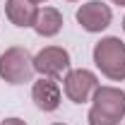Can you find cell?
<instances>
[{
	"instance_id": "obj_1",
	"label": "cell",
	"mask_w": 125,
	"mask_h": 125,
	"mask_svg": "<svg viewBox=\"0 0 125 125\" xmlns=\"http://www.w3.org/2000/svg\"><path fill=\"white\" fill-rule=\"evenodd\" d=\"M125 118V92L118 87H99L89 108V125H118Z\"/></svg>"
},
{
	"instance_id": "obj_2",
	"label": "cell",
	"mask_w": 125,
	"mask_h": 125,
	"mask_svg": "<svg viewBox=\"0 0 125 125\" xmlns=\"http://www.w3.org/2000/svg\"><path fill=\"white\" fill-rule=\"evenodd\" d=\"M94 62L113 82L125 79V43L118 36H106L94 46Z\"/></svg>"
},
{
	"instance_id": "obj_3",
	"label": "cell",
	"mask_w": 125,
	"mask_h": 125,
	"mask_svg": "<svg viewBox=\"0 0 125 125\" xmlns=\"http://www.w3.org/2000/svg\"><path fill=\"white\" fill-rule=\"evenodd\" d=\"M34 58L29 55L27 48L12 46L0 55V79H5L7 84H24L31 82L34 77Z\"/></svg>"
},
{
	"instance_id": "obj_4",
	"label": "cell",
	"mask_w": 125,
	"mask_h": 125,
	"mask_svg": "<svg viewBox=\"0 0 125 125\" xmlns=\"http://www.w3.org/2000/svg\"><path fill=\"white\" fill-rule=\"evenodd\" d=\"M96 89H99V79H96V75L92 70H84V67L67 70V75H65V94H67L70 101L84 104V101L92 99V94Z\"/></svg>"
},
{
	"instance_id": "obj_5",
	"label": "cell",
	"mask_w": 125,
	"mask_h": 125,
	"mask_svg": "<svg viewBox=\"0 0 125 125\" xmlns=\"http://www.w3.org/2000/svg\"><path fill=\"white\" fill-rule=\"evenodd\" d=\"M70 67V53L60 46H48L34 55V70L41 77H60Z\"/></svg>"
},
{
	"instance_id": "obj_6",
	"label": "cell",
	"mask_w": 125,
	"mask_h": 125,
	"mask_svg": "<svg viewBox=\"0 0 125 125\" xmlns=\"http://www.w3.org/2000/svg\"><path fill=\"white\" fill-rule=\"evenodd\" d=\"M111 19H113V12H111L108 5L101 2V0L84 2V5L77 10L79 27H82L84 31H89V34H99V31H104L111 24Z\"/></svg>"
},
{
	"instance_id": "obj_7",
	"label": "cell",
	"mask_w": 125,
	"mask_h": 125,
	"mask_svg": "<svg viewBox=\"0 0 125 125\" xmlns=\"http://www.w3.org/2000/svg\"><path fill=\"white\" fill-rule=\"evenodd\" d=\"M31 99L36 101V106L41 111H55L60 106V87H58V82L53 77H41L34 82V87H31Z\"/></svg>"
},
{
	"instance_id": "obj_8",
	"label": "cell",
	"mask_w": 125,
	"mask_h": 125,
	"mask_svg": "<svg viewBox=\"0 0 125 125\" xmlns=\"http://www.w3.org/2000/svg\"><path fill=\"white\" fill-rule=\"evenodd\" d=\"M7 19L15 27H34V19L39 15V7L34 0H7L5 2Z\"/></svg>"
},
{
	"instance_id": "obj_9",
	"label": "cell",
	"mask_w": 125,
	"mask_h": 125,
	"mask_svg": "<svg viewBox=\"0 0 125 125\" xmlns=\"http://www.w3.org/2000/svg\"><path fill=\"white\" fill-rule=\"evenodd\" d=\"M62 29V15L55 7H43L34 19V31L39 36H55Z\"/></svg>"
},
{
	"instance_id": "obj_10",
	"label": "cell",
	"mask_w": 125,
	"mask_h": 125,
	"mask_svg": "<svg viewBox=\"0 0 125 125\" xmlns=\"http://www.w3.org/2000/svg\"><path fill=\"white\" fill-rule=\"evenodd\" d=\"M0 125H27L24 120H19V118H5Z\"/></svg>"
},
{
	"instance_id": "obj_11",
	"label": "cell",
	"mask_w": 125,
	"mask_h": 125,
	"mask_svg": "<svg viewBox=\"0 0 125 125\" xmlns=\"http://www.w3.org/2000/svg\"><path fill=\"white\" fill-rule=\"evenodd\" d=\"M115 5H120V7H125V0H113Z\"/></svg>"
},
{
	"instance_id": "obj_12",
	"label": "cell",
	"mask_w": 125,
	"mask_h": 125,
	"mask_svg": "<svg viewBox=\"0 0 125 125\" xmlns=\"http://www.w3.org/2000/svg\"><path fill=\"white\" fill-rule=\"evenodd\" d=\"M123 31H125V17H123Z\"/></svg>"
},
{
	"instance_id": "obj_13",
	"label": "cell",
	"mask_w": 125,
	"mask_h": 125,
	"mask_svg": "<svg viewBox=\"0 0 125 125\" xmlns=\"http://www.w3.org/2000/svg\"><path fill=\"white\" fill-rule=\"evenodd\" d=\"M34 2H46V0H34Z\"/></svg>"
},
{
	"instance_id": "obj_14",
	"label": "cell",
	"mask_w": 125,
	"mask_h": 125,
	"mask_svg": "<svg viewBox=\"0 0 125 125\" xmlns=\"http://www.w3.org/2000/svg\"><path fill=\"white\" fill-rule=\"evenodd\" d=\"M53 125H65V123H53Z\"/></svg>"
},
{
	"instance_id": "obj_15",
	"label": "cell",
	"mask_w": 125,
	"mask_h": 125,
	"mask_svg": "<svg viewBox=\"0 0 125 125\" xmlns=\"http://www.w3.org/2000/svg\"><path fill=\"white\" fill-rule=\"evenodd\" d=\"M70 2H75V0H70Z\"/></svg>"
}]
</instances>
